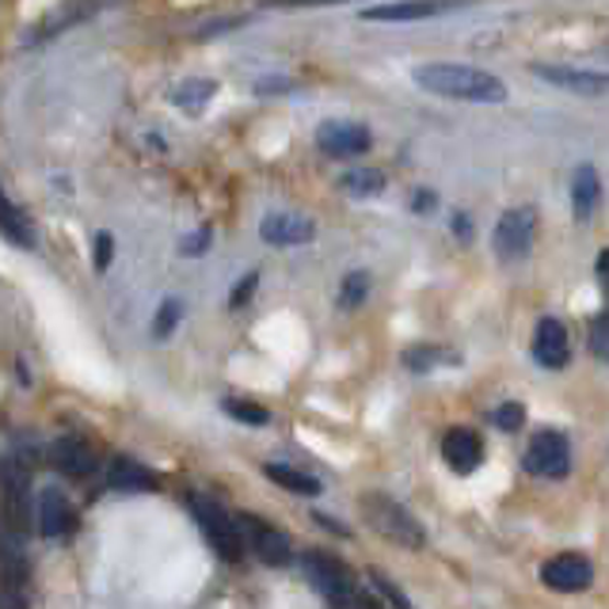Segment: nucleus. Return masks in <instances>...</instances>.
<instances>
[{
    "label": "nucleus",
    "mask_w": 609,
    "mask_h": 609,
    "mask_svg": "<svg viewBox=\"0 0 609 609\" xmlns=\"http://www.w3.org/2000/svg\"><path fill=\"white\" fill-rule=\"evenodd\" d=\"M602 203V180L595 164H579L572 175V214L575 221H590V214Z\"/></svg>",
    "instance_id": "f3484780"
},
{
    "label": "nucleus",
    "mask_w": 609,
    "mask_h": 609,
    "mask_svg": "<svg viewBox=\"0 0 609 609\" xmlns=\"http://www.w3.org/2000/svg\"><path fill=\"white\" fill-rule=\"evenodd\" d=\"M214 92H218L214 80H183V84L172 92V103L175 107H183V111H203L206 103H210Z\"/></svg>",
    "instance_id": "aec40b11"
},
{
    "label": "nucleus",
    "mask_w": 609,
    "mask_h": 609,
    "mask_svg": "<svg viewBox=\"0 0 609 609\" xmlns=\"http://www.w3.org/2000/svg\"><path fill=\"white\" fill-rule=\"evenodd\" d=\"M210 240H214L210 226H203L198 232H191V237H183V240H180V252H183V255H191V260H195V255H203L206 248H210Z\"/></svg>",
    "instance_id": "cd10ccee"
},
{
    "label": "nucleus",
    "mask_w": 609,
    "mask_h": 609,
    "mask_svg": "<svg viewBox=\"0 0 609 609\" xmlns=\"http://www.w3.org/2000/svg\"><path fill=\"white\" fill-rule=\"evenodd\" d=\"M260 237L275 248H294V244H309L317 237V226L301 214H267L260 221Z\"/></svg>",
    "instance_id": "4468645a"
},
{
    "label": "nucleus",
    "mask_w": 609,
    "mask_h": 609,
    "mask_svg": "<svg viewBox=\"0 0 609 609\" xmlns=\"http://www.w3.org/2000/svg\"><path fill=\"white\" fill-rule=\"evenodd\" d=\"M541 583L560 590V595H579V590H587L595 583V567H590V560L583 552H560L541 567Z\"/></svg>",
    "instance_id": "9d476101"
},
{
    "label": "nucleus",
    "mask_w": 609,
    "mask_h": 609,
    "mask_svg": "<svg viewBox=\"0 0 609 609\" xmlns=\"http://www.w3.org/2000/svg\"><path fill=\"white\" fill-rule=\"evenodd\" d=\"M301 567L304 575H309V583L320 590V598H324L328 606L335 609H351L358 602V587L355 579H351V572L343 567V560H335L332 552H320V549H309L301 552Z\"/></svg>",
    "instance_id": "20e7f679"
},
{
    "label": "nucleus",
    "mask_w": 609,
    "mask_h": 609,
    "mask_svg": "<svg viewBox=\"0 0 609 609\" xmlns=\"http://www.w3.org/2000/svg\"><path fill=\"white\" fill-rule=\"evenodd\" d=\"M412 80L430 95L461 103H503L507 100V84L495 73L476 66H453V61H430V66L412 69Z\"/></svg>",
    "instance_id": "f257e3e1"
},
{
    "label": "nucleus",
    "mask_w": 609,
    "mask_h": 609,
    "mask_svg": "<svg viewBox=\"0 0 609 609\" xmlns=\"http://www.w3.org/2000/svg\"><path fill=\"white\" fill-rule=\"evenodd\" d=\"M526 472L544 480H564L572 472V450H567V438L560 430H537L533 443L526 446Z\"/></svg>",
    "instance_id": "423d86ee"
},
{
    "label": "nucleus",
    "mask_w": 609,
    "mask_h": 609,
    "mask_svg": "<svg viewBox=\"0 0 609 609\" xmlns=\"http://www.w3.org/2000/svg\"><path fill=\"white\" fill-rule=\"evenodd\" d=\"M50 461L61 476H77V480L95 469V453L84 438H58V443L50 446Z\"/></svg>",
    "instance_id": "dca6fc26"
},
{
    "label": "nucleus",
    "mask_w": 609,
    "mask_h": 609,
    "mask_svg": "<svg viewBox=\"0 0 609 609\" xmlns=\"http://www.w3.org/2000/svg\"><path fill=\"white\" fill-rule=\"evenodd\" d=\"M363 510H366L370 526L384 537V541L404 544V549H423V544H427V530L420 526V518H415L407 507H400L392 495L366 492L363 495Z\"/></svg>",
    "instance_id": "f03ea898"
},
{
    "label": "nucleus",
    "mask_w": 609,
    "mask_h": 609,
    "mask_svg": "<svg viewBox=\"0 0 609 609\" xmlns=\"http://www.w3.org/2000/svg\"><path fill=\"white\" fill-rule=\"evenodd\" d=\"M226 412H229L237 423H248V427H267V423H271V412H267V407L252 404V400H226Z\"/></svg>",
    "instance_id": "393cba45"
},
{
    "label": "nucleus",
    "mask_w": 609,
    "mask_h": 609,
    "mask_svg": "<svg viewBox=\"0 0 609 609\" xmlns=\"http://www.w3.org/2000/svg\"><path fill=\"white\" fill-rule=\"evenodd\" d=\"M443 457L453 472L469 476V472H476L480 461H484V443H480V435L472 427H453L450 435L443 438Z\"/></svg>",
    "instance_id": "ddd939ff"
},
{
    "label": "nucleus",
    "mask_w": 609,
    "mask_h": 609,
    "mask_svg": "<svg viewBox=\"0 0 609 609\" xmlns=\"http://www.w3.org/2000/svg\"><path fill=\"white\" fill-rule=\"evenodd\" d=\"M267 480H275L278 487H286V492L294 495H320V484L312 476H304L298 469H286V464H267Z\"/></svg>",
    "instance_id": "4be33fe9"
},
{
    "label": "nucleus",
    "mask_w": 609,
    "mask_h": 609,
    "mask_svg": "<svg viewBox=\"0 0 609 609\" xmlns=\"http://www.w3.org/2000/svg\"><path fill=\"white\" fill-rule=\"evenodd\" d=\"M111 255H115V240H111V232H100V237H95V267L107 271Z\"/></svg>",
    "instance_id": "2f4dec72"
},
{
    "label": "nucleus",
    "mask_w": 609,
    "mask_h": 609,
    "mask_svg": "<svg viewBox=\"0 0 609 609\" xmlns=\"http://www.w3.org/2000/svg\"><path fill=\"white\" fill-rule=\"evenodd\" d=\"M73 526H77V518H73L69 499L58 492V487H46V492L38 495V530H43V537L58 541V537L73 533Z\"/></svg>",
    "instance_id": "2eb2a0df"
},
{
    "label": "nucleus",
    "mask_w": 609,
    "mask_h": 609,
    "mask_svg": "<svg viewBox=\"0 0 609 609\" xmlns=\"http://www.w3.org/2000/svg\"><path fill=\"white\" fill-rule=\"evenodd\" d=\"M472 0H400V4H378L363 8V20L370 23H415V20H435V15L457 12V8H469Z\"/></svg>",
    "instance_id": "1a4fd4ad"
},
{
    "label": "nucleus",
    "mask_w": 609,
    "mask_h": 609,
    "mask_svg": "<svg viewBox=\"0 0 609 609\" xmlns=\"http://www.w3.org/2000/svg\"><path fill=\"white\" fill-rule=\"evenodd\" d=\"M567 328L560 324L556 317H544L537 320V332H533V358L544 366V370H564L567 366Z\"/></svg>",
    "instance_id": "f8f14e48"
},
{
    "label": "nucleus",
    "mask_w": 609,
    "mask_h": 609,
    "mask_svg": "<svg viewBox=\"0 0 609 609\" xmlns=\"http://www.w3.org/2000/svg\"><path fill=\"white\" fill-rule=\"evenodd\" d=\"M340 187L351 198H374L384 191V172H378V168H351V172H343Z\"/></svg>",
    "instance_id": "6ab92c4d"
},
{
    "label": "nucleus",
    "mask_w": 609,
    "mask_h": 609,
    "mask_svg": "<svg viewBox=\"0 0 609 609\" xmlns=\"http://www.w3.org/2000/svg\"><path fill=\"white\" fill-rule=\"evenodd\" d=\"M111 487H118V492H152L157 476H152L146 464L130 461V457H118V461H111Z\"/></svg>",
    "instance_id": "a211bd4d"
},
{
    "label": "nucleus",
    "mask_w": 609,
    "mask_h": 609,
    "mask_svg": "<svg viewBox=\"0 0 609 609\" xmlns=\"http://www.w3.org/2000/svg\"><path fill=\"white\" fill-rule=\"evenodd\" d=\"M180 317H183V304L175 298H164L157 309V320H152V335H157V340H168V335L175 332V324H180Z\"/></svg>",
    "instance_id": "bb28decb"
},
{
    "label": "nucleus",
    "mask_w": 609,
    "mask_h": 609,
    "mask_svg": "<svg viewBox=\"0 0 609 609\" xmlns=\"http://www.w3.org/2000/svg\"><path fill=\"white\" fill-rule=\"evenodd\" d=\"M283 88H290V84H286V80H260V84H255V92L267 95V92H283Z\"/></svg>",
    "instance_id": "c9c22d12"
},
{
    "label": "nucleus",
    "mask_w": 609,
    "mask_h": 609,
    "mask_svg": "<svg viewBox=\"0 0 609 609\" xmlns=\"http://www.w3.org/2000/svg\"><path fill=\"white\" fill-rule=\"evenodd\" d=\"M255 286H260V275H255V271H252V275H244V278H240V283L232 286V298H229L232 309H240V304H248V301H252V290H255Z\"/></svg>",
    "instance_id": "c756f323"
},
{
    "label": "nucleus",
    "mask_w": 609,
    "mask_h": 609,
    "mask_svg": "<svg viewBox=\"0 0 609 609\" xmlns=\"http://www.w3.org/2000/svg\"><path fill=\"white\" fill-rule=\"evenodd\" d=\"M263 8H320V4H347V0H260Z\"/></svg>",
    "instance_id": "473e14b6"
},
{
    "label": "nucleus",
    "mask_w": 609,
    "mask_h": 609,
    "mask_svg": "<svg viewBox=\"0 0 609 609\" xmlns=\"http://www.w3.org/2000/svg\"><path fill=\"white\" fill-rule=\"evenodd\" d=\"M237 522H240V530H244L248 549L255 552V560H260V564H267V567H286V564L294 560L290 537L278 530V526L263 522V518H255V515H240Z\"/></svg>",
    "instance_id": "0eeeda50"
},
{
    "label": "nucleus",
    "mask_w": 609,
    "mask_h": 609,
    "mask_svg": "<svg viewBox=\"0 0 609 609\" xmlns=\"http://www.w3.org/2000/svg\"><path fill=\"white\" fill-rule=\"evenodd\" d=\"M435 206H438L435 191H423V187H420V191L412 195V210H415V214H430Z\"/></svg>",
    "instance_id": "72a5a7b5"
},
{
    "label": "nucleus",
    "mask_w": 609,
    "mask_h": 609,
    "mask_svg": "<svg viewBox=\"0 0 609 609\" xmlns=\"http://www.w3.org/2000/svg\"><path fill=\"white\" fill-rule=\"evenodd\" d=\"M4 237L20 248H35V229H31V218L12 203V198H4Z\"/></svg>",
    "instance_id": "412c9836"
},
{
    "label": "nucleus",
    "mask_w": 609,
    "mask_h": 609,
    "mask_svg": "<svg viewBox=\"0 0 609 609\" xmlns=\"http://www.w3.org/2000/svg\"><path fill=\"white\" fill-rule=\"evenodd\" d=\"M587 343H590V355H595L598 363H606V366H609V309H606V312H598V317L590 320V335H587Z\"/></svg>",
    "instance_id": "a878e982"
},
{
    "label": "nucleus",
    "mask_w": 609,
    "mask_h": 609,
    "mask_svg": "<svg viewBox=\"0 0 609 609\" xmlns=\"http://www.w3.org/2000/svg\"><path fill=\"white\" fill-rule=\"evenodd\" d=\"M446 363H457V355L450 351H438V347H407L404 351V366L415 374H427L435 370V366H446Z\"/></svg>",
    "instance_id": "b1692460"
},
{
    "label": "nucleus",
    "mask_w": 609,
    "mask_h": 609,
    "mask_svg": "<svg viewBox=\"0 0 609 609\" xmlns=\"http://www.w3.org/2000/svg\"><path fill=\"white\" fill-rule=\"evenodd\" d=\"M598 283H602V290H606V298H609V248L602 255H598Z\"/></svg>",
    "instance_id": "f704fd0d"
},
{
    "label": "nucleus",
    "mask_w": 609,
    "mask_h": 609,
    "mask_svg": "<svg viewBox=\"0 0 609 609\" xmlns=\"http://www.w3.org/2000/svg\"><path fill=\"white\" fill-rule=\"evenodd\" d=\"M370 146H374V134H370V126H363V123H340V118H335V123H324L317 130V149L335 160L363 157Z\"/></svg>",
    "instance_id": "9b49d317"
},
{
    "label": "nucleus",
    "mask_w": 609,
    "mask_h": 609,
    "mask_svg": "<svg viewBox=\"0 0 609 609\" xmlns=\"http://www.w3.org/2000/svg\"><path fill=\"white\" fill-rule=\"evenodd\" d=\"M370 298V275L366 271H351L340 283V309H363V301Z\"/></svg>",
    "instance_id": "5701e85b"
},
{
    "label": "nucleus",
    "mask_w": 609,
    "mask_h": 609,
    "mask_svg": "<svg viewBox=\"0 0 609 609\" xmlns=\"http://www.w3.org/2000/svg\"><path fill=\"white\" fill-rule=\"evenodd\" d=\"M533 77L560 92H575L583 100L609 95V73L606 69H575V66H533Z\"/></svg>",
    "instance_id": "6e6552de"
},
{
    "label": "nucleus",
    "mask_w": 609,
    "mask_h": 609,
    "mask_svg": "<svg viewBox=\"0 0 609 609\" xmlns=\"http://www.w3.org/2000/svg\"><path fill=\"white\" fill-rule=\"evenodd\" d=\"M526 423V407L522 404H503L499 412H495V427L499 430H518Z\"/></svg>",
    "instance_id": "c85d7f7f"
},
{
    "label": "nucleus",
    "mask_w": 609,
    "mask_h": 609,
    "mask_svg": "<svg viewBox=\"0 0 609 609\" xmlns=\"http://www.w3.org/2000/svg\"><path fill=\"white\" fill-rule=\"evenodd\" d=\"M187 503H191V515H195V522L203 526L210 549L218 552L226 564H240V560H244V552H248V541H244V530H240L237 518H229L226 510L218 507V503L206 499V495H198V492H191Z\"/></svg>",
    "instance_id": "7ed1b4c3"
},
{
    "label": "nucleus",
    "mask_w": 609,
    "mask_h": 609,
    "mask_svg": "<svg viewBox=\"0 0 609 609\" xmlns=\"http://www.w3.org/2000/svg\"><path fill=\"white\" fill-rule=\"evenodd\" d=\"M533 229H537V214L530 206H518V210H507L499 218V226L492 232V248L503 263H518L533 252Z\"/></svg>",
    "instance_id": "39448f33"
},
{
    "label": "nucleus",
    "mask_w": 609,
    "mask_h": 609,
    "mask_svg": "<svg viewBox=\"0 0 609 609\" xmlns=\"http://www.w3.org/2000/svg\"><path fill=\"white\" fill-rule=\"evenodd\" d=\"M374 583H378V587H381V595L389 598V606H397V609H415V606L404 598V590H400L397 583H389V579H384V575L374 572Z\"/></svg>",
    "instance_id": "7c9ffc66"
}]
</instances>
